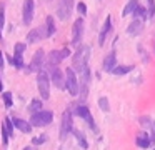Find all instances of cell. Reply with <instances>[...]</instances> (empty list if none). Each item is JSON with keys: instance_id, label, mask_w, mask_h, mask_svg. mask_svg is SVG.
Returning <instances> with one entry per match:
<instances>
[{"instance_id": "obj_1", "label": "cell", "mask_w": 155, "mask_h": 150, "mask_svg": "<svg viewBox=\"0 0 155 150\" xmlns=\"http://www.w3.org/2000/svg\"><path fill=\"white\" fill-rule=\"evenodd\" d=\"M88 58H90V47L82 43L80 47H77L74 57H72V67L78 72H82L88 65Z\"/></svg>"}, {"instance_id": "obj_2", "label": "cell", "mask_w": 155, "mask_h": 150, "mask_svg": "<svg viewBox=\"0 0 155 150\" xmlns=\"http://www.w3.org/2000/svg\"><path fill=\"white\" fill-rule=\"evenodd\" d=\"M90 80H92V72H90V68H88V65H87L82 72H78V97H80L82 100L87 98Z\"/></svg>"}, {"instance_id": "obj_3", "label": "cell", "mask_w": 155, "mask_h": 150, "mask_svg": "<svg viewBox=\"0 0 155 150\" xmlns=\"http://www.w3.org/2000/svg\"><path fill=\"white\" fill-rule=\"evenodd\" d=\"M37 88H38L42 100H48V97H50V77H48L47 72H38Z\"/></svg>"}, {"instance_id": "obj_4", "label": "cell", "mask_w": 155, "mask_h": 150, "mask_svg": "<svg viewBox=\"0 0 155 150\" xmlns=\"http://www.w3.org/2000/svg\"><path fill=\"white\" fill-rule=\"evenodd\" d=\"M54 120V113L48 110H40L37 113H32L30 117V125L34 127H47L48 123H52Z\"/></svg>"}, {"instance_id": "obj_5", "label": "cell", "mask_w": 155, "mask_h": 150, "mask_svg": "<svg viewBox=\"0 0 155 150\" xmlns=\"http://www.w3.org/2000/svg\"><path fill=\"white\" fill-rule=\"evenodd\" d=\"M65 88L70 95H78V78L74 68H65Z\"/></svg>"}, {"instance_id": "obj_6", "label": "cell", "mask_w": 155, "mask_h": 150, "mask_svg": "<svg viewBox=\"0 0 155 150\" xmlns=\"http://www.w3.org/2000/svg\"><path fill=\"white\" fill-rule=\"evenodd\" d=\"M72 125H74V122H72V112L70 110H65L60 118V138L62 140H65L68 137V133L72 132Z\"/></svg>"}, {"instance_id": "obj_7", "label": "cell", "mask_w": 155, "mask_h": 150, "mask_svg": "<svg viewBox=\"0 0 155 150\" xmlns=\"http://www.w3.org/2000/svg\"><path fill=\"white\" fill-rule=\"evenodd\" d=\"M82 37H84V18H77L72 27V45L80 47L82 45Z\"/></svg>"}, {"instance_id": "obj_8", "label": "cell", "mask_w": 155, "mask_h": 150, "mask_svg": "<svg viewBox=\"0 0 155 150\" xmlns=\"http://www.w3.org/2000/svg\"><path fill=\"white\" fill-rule=\"evenodd\" d=\"M74 3L75 0H60L58 2V7H57V15L60 20H68L72 15V10H74Z\"/></svg>"}, {"instance_id": "obj_9", "label": "cell", "mask_w": 155, "mask_h": 150, "mask_svg": "<svg viewBox=\"0 0 155 150\" xmlns=\"http://www.w3.org/2000/svg\"><path fill=\"white\" fill-rule=\"evenodd\" d=\"M44 63H45V52H44L42 48H38L37 52L34 53V57H32L30 65L27 67V73H30V72H38V70H42Z\"/></svg>"}, {"instance_id": "obj_10", "label": "cell", "mask_w": 155, "mask_h": 150, "mask_svg": "<svg viewBox=\"0 0 155 150\" xmlns=\"http://www.w3.org/2000/svg\"><path fill=\"white\" fill-rule=\"evenodd\" d=\"M75 115L80 117V118H84L85 122L88 123V127H90V128L97 130V127H95V120H94V117H92L88 107H85V105H77V107H75Z\"/></svg>"}, {"instance_id": "obj_11", "label": "cell", "mask_w": 155, "mask_h": 150, "mask_svg": "<svg viewBox=\"0 0 155 150\" xmlns=\"http://www.w3.org/2000/svg\"><path fill=\"white\" fill-rule=\"evenodd\" d=\"M34 10H35V3L34 0H25L24 2V8H22V20L25 25H30L34 20Z\"/></svg>"}, {"instance_id": "obj_12", "label": "cell", "mask_w": 155, "mask_h": 150, "mask_svg": "<svg viewBox=\"0 0 155 150\" xmlns=\"http://www.w3.org/2000/svg\"><path fill=\"white\" fill-rule=\"evenodd\" d=\"M50 77H52V83H54L57 88H60V90L65 88V73L62 72L58 67L50 68Z\"/></svg>"}, {"instance_id": "obj_13", "label": "cell", "mask_w": 155, "mask_h": 150, "mask_svg": "<svg viewBox=\"0 0 155 150\" xmlns=\"http://www.w3.org/2000/svg\"><path fill=\"white\" fill-rule=\"evenodd\" d=\"M45 37H47V30H45V27H37V28H32L30 32H28L27 42L28 43H35V42H38V40L45 38Z\"/></svg>"}, {"instance_id": "obj_14", "label": "cell", "mask_w": 155, "mask_h": 150, "mask_svg": "<svg viewBox=\"0 0 155 150\" xmlns=\"http://www.w3.org/2000/svg\"><path fill=\"white\" fill-rule=\"evenodd\" d=\"M110 30H112V18H110V15H107V18H105L104 25H102V28H100V35H98V45L100 47L105 45V38H107V35L110 33Z\"/></svg>"}, {"instance_id": "obj_15", "label": "cell", "mask_w": 155, "mask_h": 150, "mask_svg": "<svg viewBox=\"0 0 155 150\" xmlns=\"http://www.w3.org/2000/svg\"><path fill=\"white\" fill-rule=\"evenodd\" d=\"M45 58H47L48 68H55V67H58V63L64 60V55H62V50H52V52L48 53V57H45Z\"/></svg>"}, {"instance_id": "obj_16", "label": "cell", "mask_w": 155, "mask_h": 150, "mask_svg": "<svg viewBox=\"0 0 155 150\" xmlns=\"http://www.w3.org/2000/svg\"><path fill=\"white\" fill-rule=\"evenodd\" d=\"M115 65H117V52L112 50V52L104 58V72L112 73V70L115 68Z\"/></svg>"}, {"instance_id": "obj_17", "label": "cell", "mask_w": 155, "mask_h": 150, "mask_svg": "<svg viewBox=\"0 0 155 150\" xmlns=\"http://www.w3.org/2000/svg\"><path fill=\"white\" fill-rule=\"evenodd\" d=\"M12 123H14V127H15V128H18L22 133H30L32 132L30 122H25V120H22V118L14 117V118H12Z\"/></svg>"}, {"instance_id": "obj_18", "label": "cell", "mask_w": 155, "mask_h": 150, "mask_svg": "<svg viewBox=\"0 0 155 150\" xmlns=\"http://www.w3.org/2000/svg\"><path fill=\"white\" fill-rule=\"evenodd\" d=\"M150 143H152V140H150V137H148L147 133H138V135L135 137V145L140 147V148H143V150L148 148Z\"/></svg>"}, {"instance_id": "obj_19", "label": "cell", "mask_w": 155, "mask_h": 150, "mask_svg": "<svg viewBox=\"0 0 155 150\" xmlns=\"http://www.w3.org/2000/svg\"><path fill=\"white\" fill-rule=\"evenodd\" d=\"M142 27H143V20H138V18H134L132 20V23L128 25L127 32L130 33V35H135V33H138L142 30Z\"/></svg>"}, {"instance_id": "obj_20", "label": "cell", "mask_w": 155, "mask_h": 150, "mask_svg": "<svg viewBox=\"0 0 155 150\" xmlns=\"http://www.w3.org/2000/svg\"><path fill=\"white\" fill-rule=\"evenodd\" d=\"M137 7H138V0H128L127 5L124 7V10H122V17H128L130 13H134Z\"/></svg>"}, {"instance_id": "obj_21", "label": "cell", "mask_w": 155, "mask_h": 150, "mask_svg": "<svg viewBox=\"0 0 155 150\" xmlns=\"http://www.w3.org/2000/svg\"><path fill=\"white\" fill-rule=\"evenodd\" d=\"M45 30H47V37H52L57 32V28H55V20L52 15H48L47 20H45Z\"/></svg>"}, {"instance_id": "obj_22", "label": "cell", "mask_w": 155, "mask_h": 150, "mask_svg": "<svg viewBox=\"0 0 155 150\" xmlns=\"http://www.w3.org/2000/svg\"><path fill=\"white\" fill-rule=\"evenodd\" d=\"M5 57H7V62L8 63H10V65H14L15 67V68H18V70H20V68H24V60H22V57H12V55H5Z\"/></svg>"}, {"instance_id": "obj_23", "label": "cell", "mask_w": 155, "mask_h": 150, "mask_svg": "<svg viewBox=\"0 0 155 150\" xmlns=\"http://www.w3.org/2000/svg\"><path fill=\"white\" fill-rule=\"evenodd\" d=\"M134 70V67L132 65H115V68L112 70V73L114 75H125V73H128V72H132Z\"/></svg>"}, {"instance_id": "obj_24", "label": "cell", "mask_w": 155, "mask_h": 150, "mask_svg": "<svg viewBox=\"0 0 155 150\" xmlns=\"http://www.w3.org/2000/svg\"><path fill=\"white\" fill-rule=\"evenodd\" d=\"M132 15H134L135 18H138V20H145V18H148L147 8H145L143 5H140V3H138V7H137V8H135V12L132 13Z\"/></svg>"}, {"instance_id": "obj_25", "label": "cell", "mask_w": 155, "mask_h": 150, "mask_svg": "<svg viewBox=\"0 0 155 150\" xmlns=\"http://www.w3.org/2000/svg\"><path fill=\"white\" fill-rule=\"evenodd\" d=\"M40 110H42V100L35 98L28 103V112L30 113H37V112H40Z\"/></svg>"}, {"instance_id": "obj_26", "label": "cell", "mask_w": 155, "mask_h": 150, "mask_svg": "<svg viewBox=\"0 0 155 150\" xmlns=\"http://www.w3.org/2000/svg\"><path fill=\"white\" fill-rule=\"evenodd\" d=\"M74 133H75V138H77L78 145H80L82 148L87 150V148H88V143H87V140H85V135H84L82 132H78V130H74Z\"/></svg>"}, {"instance_id": "obj_27", "label": "cell", "mask_w": 155, "mask_h": 150, "mask_svg": "<svg viewBox=\"0 0 155 150\" xmlns=\"http://www.w3.org/2000/svg\"><path fill=\"white\" fill-rule=\"evenodd\" d=\"M98 107H100V110H104V112H110V102H108L107 97H100V98H98Z\"/></svg>"}, {"instance_id": "obj_28", "label": "cell", "mask_w": 155, "mask_h": 150, "mask_svg": "<svg viewBox=\"0 0 155 150\" xmlns=\"http://www.w3.org/2000/svg\"><path fill=\"white\" fill-rule=\"evenodd\" d=\"M4 127H5V130H7V133H8V137H14V130H15V127H14V123H12V118H5L4 120Z\"/></svg>"}, {"instance_id": "obj_29", "label": "cell", "mask_w": 155, "mask_h": 150, "mask_svg": "<svg viewBox=\"0 0 155 150\" xmlns=\"http://www.w3.org/2000/svg\"><path fill=\"white\" fill-rule=\"evenodd\" d=\"M2 98H4V103H5L7 108H10V107L14 105V97H12L10 92H4L2 93Z\"/></svg>"}, {"instance_id": "obj_30", "label": "cell", "mask_w": 155, "mask_h": 150, "mask_svg": "<svg viewBox=\"0 0 155 150\" xmlns=\"http://www.w3.org/2000/svg\"><path fill=\"white\" fill-rule=\"evenodd\" d=\"M25 52V43L24 42H17L14 47V55L15 57H22V53Z\"/></svg>"}, {"instance_id": "obj_31", "label": "cell", "mask_w": 155, "mask_h": 150, "mask_svg": "<svg viewBox=\"0 0 155 150\" xmlns=\"http://www.w3.org/2000/svg\"><path fill=\"white\" fill-rule=\"evenodd\" d=\"M4 22H5V5L4 2H0V27H4Z\"/></svg>"}, {"instance_id": "obj_32", "label": "cell", "mask_w": 155, "mask_h": 150, "mask_svg": "<svg viewBox=\"0 0 155 150\" xmlns=\"http://www.w3.org/2000/svg\"><path fill=\"white\" fill-rule=\"evenodd\" d=\"M147 13H148V18H150V17H153V13H155V2H153V0H148V10H147Z\"/></svg>"}, {"instance_id": "obj_33", "label": "cell", "mask_w": 155, "mask_h": 150, "mask_svg": "<svg viewBox=\"0 0 155 150\" xmlns=\"http://www.w3.org/2000/svg\"><path fill=\"white\" fill-rule=\"evenodd\" d=\"M77 10H78L80 15H85V13H87V5H85L84 2H78L77 3Z\"/></svg>"}, {"instance_id": "obj_34", "label": "cell", "mask_w": 155, "mask_h": 150, "mask_svg": "<svg viewBox=\"0 0 155 150\" xmlns=\"http://www.w3.org/2000/svg\"><path fill=\"white\" fill-rule=\"evenodd\" d=\"M8 138H10V137H8L7 130H5V127L2 125V142H4V145H7V143H8Z\"/></svg>"}, {"instance_id": "obj_35", "label": "cell", "mask_w": 155, "mask_h": 150, "mask_svg": "<svg viewBox=\"0 0 155 150\" xmlns=\"http://www.w3.org/2000/svg\"><path fill=\"white\" fill-rule=\"evenodd\" d=\"M45 135H40V137H35L34 140H32V143H34V145H40V143H44L45 142Z\"/></svg>"}, {"instance_id": "obj_36", "label": "cell", "mask_w": 155, "mask_h": 150, "mask_svg": "<svg viewBox=\"0 0 155 150\" xmlns=\"http://www.w3.org/2000/svg\"><path fill=\"white\" fill-rule=\"evenodd\" d=\"M62 55H64V58H67V57H70V50H68V47H65V48H62Z\"/></svg>"}, {"instance_id": "obj_37", "label": "cell", "mask_w": 155, "mask_h": 150, "mask_svg": "<svg viewBox=\"0 0 155 150\" xmlns=\"http://www.w3.org/2000/svg\"><path fill=\"white\" fill-rule=\"evenodd\" d=\"M4 53H2V50H0V70H2V68H4V67H5V62H4Z\"/></svg>"}, {"instance_id": "obj_38", "label": "cell", "mask_w": 155, "mask_h": 150, "mask_svg": "<svg viewBox=\"0 0 155 150\" xmlns=\"http://www.w3.org/2000/svg\"><path fill=\"white\" fill-rule=\"evenodd\" d=\"M4 90V83H2V80H0V92Z\"/></svg>"}, {"instance_id": "obj_39", "label": "cell", "mask_w": 155, "mask_h": 150, "mask_svg": "<svg viewBox=\"0 0 155 150\" xmlns=\"http://www.w3.org/2000/svg\"><path fill=\"white\" fill-rule=\"evenodd\" d=\"M0 40H2V27H0Z\"/></svg>"}, {"instance_id": "obj_40", "label": "cell", "mask_w": 155, "mask_h": 150, "mask_svg": "<svg viewBox=\"0 0 155 150\" xmlns=\"http://www.w3.org/2000/svg\"><path fill=\"white\" fill-rule=\"evenodd\" d=\"M24 150H30V147H25V148Z\"/></svg>"}, {"instance_id": "obj_41", "label": "cell", "mask_w": 155, "mask_h": 150, "mask_svg": "<svg viewBox=\"0 0 155 150\" xmlns=\"http://www.w3.org/2000/svg\"><path fill=\"white\" fill-rule=\"evenodd\" d=\"M153 132H155V123H153Z\"/></svg>"}, {"instance_id": "obj_42", "label": "cell", "mask_w": 155, "mask_h": 150, "mask_svg": "<svg viewBox=\"0 0 155 150\" xmlns=\"http://www.w3.org/2000/svg\"><path fill=\"white\" fill-rule=\"evenodd\" d=\"M47 2H52V0H47Z\"/></svg>"}]
</instances>
